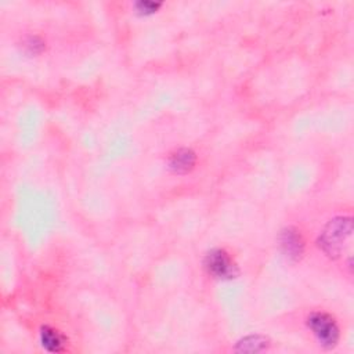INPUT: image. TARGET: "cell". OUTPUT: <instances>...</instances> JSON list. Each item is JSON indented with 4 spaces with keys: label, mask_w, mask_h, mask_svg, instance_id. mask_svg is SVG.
<instances>
[{
    "label": "cell",
    "mask_w": 354,
    "mask_h": 354,
    "mask_svg": "<svg viewBox=\"0 0 354 354\" xmlns=\"http://www.w3.org/2000/svg\"><path fill=\"white\" fill-rule=\"evenodd\" d=\"M351 217H336L330 220L319 235L318 245L329 257H337L343 243L351 235Z\"/></svg>",
    "instance_id": "6da1fadb"
},
{
    "label": "cell",
    "mask_w": 354,
    "mask_h": 354,
    "mask_svg": "<svg viewBox=\"0 0 354 354\" xmlns=\"http://www.w3.org/2000/svg\"><path fill=\"white\" fill-rule=\"evenodd\" d=\"M307 328L324 348H333L340 339V329L335 317L325 311H314L306 319Z\"/></svg>",
    "instance_id": "7a4b0ae2"
},
{
    "label": "cell",
    "mask_w": 354,
    "mask_h": 354,
    "mask_svg": "<svg viewBox=\"0 0 354 354\" xmlns=\"http://www.w3.org/2000/svg\"><path fill=\"white\" fill-rule=\"evenodd\" d=\"M206 272L216 279H232L238 275V267L225 249L216 248L206 253L203 259Z\"/></svg>",
    "instance_id": "3957f363"
},
{
    "label": "cell",
    "mask_w": 354,
    "mask_h": 354,
    "mask_svg": "<svg viewBox=\"0 0 354 354\" xmlns=\"http://www.w3.org/2000/svg\"><path fill=\"white\" fill-rule=\"evenodd\" d=\"M279 246L289 260H299L304 253V239L300 231L293 227H288L281 231Z\"/></svg>",
    "instance_id": "277c9868"
},
{
    "label": "cell",
    "mask_w": 354,
    "mask_h": 354,
    "mask_svg": "<svg viewBox=\"0 0 354 354\" xmlns=\"http://www.w3.org/2000/svg\"><path fill=\"white\" fill-rule=\"evenodd\" d=\"M167 165L174 174H187L195 167L196 155L189 148H178L169 156Z\"/></svg>",
    "instance_id": "5b68a950"
},
{
    "label": "cell",
    "mask_w": 354,
    "mask_h": 354,
    "mask_svg": "<svg viewBox=\"0 0 354 354\" xmlns=\"http://www.w3.org/2000/svg\"><path fill=\"white\" fill-rule=\"evenodd\" d=\"M39 339H40L41 347L50 353L62 351L65 347V343H66L65 336L59 330H57L55 328H53L50 325H43L40 328Z\"/></svg>",
    "instance_id": "8992f818"
},
{
    "label": "cell",
    "mask_w": 354,
    "mask_h": 354,
    "mask_svg": "<svg viewBox=\"0 0 354 354\" xmlns=\"http://www.w3.org/2000/svg\"><path fill=\"white\" fill-rule=\"evenodd\" d=\"M267 340L260 335H250L238 342V350L241 351H259L266 348Z\"/></svg>",
    "instance_id": "52a82bcc"
},
{
    "label": "cell",
    "mask_w": 354,
    "mask_h": 354,
    "mask_svg": "<svg viewBox=\"0 0 354 354\" xmlns=\"http://www.w3.org/2000/svg\"><path fill=\"white\" fill-rule=\"evenodd\" d=\"M22 46H24L25 53H28L30 55H37L44 50V41L41 40V37H39L36 35L26 36L22 41Z\"/></svg>",
    "instance_id": "ba28073f"
},
{
    "label": "cell",
    "mask_w": 354,
    "mask_h": 354,
    "mask_svg": "<svg viewBox=\"0 0 354 354\" xmlns=\"http://www.w3.org/2000/svg\"><path fill=\"white\" fill-rule=\"evenodd\" d=\"M160 3H153V1H138L136 3V10L140 15H151L156 12L160 8Z\"/></svg>",
    "instance_id": "9c48e42d"
}]
</instances>
